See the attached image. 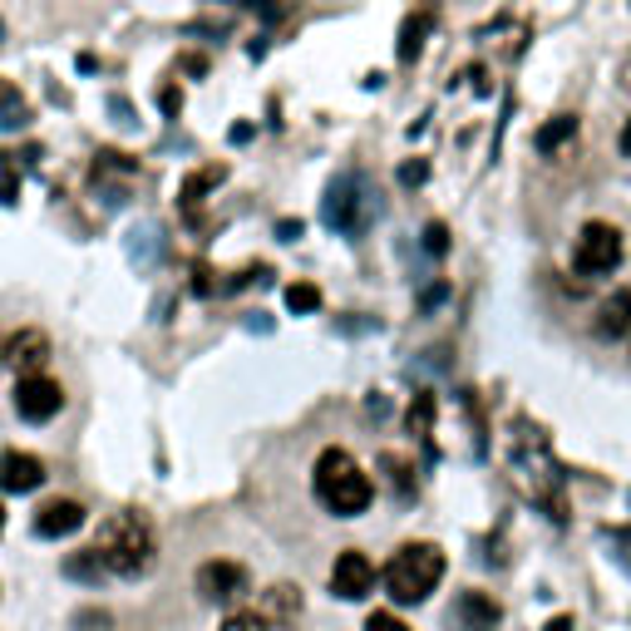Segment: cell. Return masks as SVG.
I'll list each match as a JSON object with an SVG mask.
<instances>
[{
    "instance_id": "7c38bea8",
    "label": "cell",
    "mask_w": 631,
    "mask_h": 631,
    "mask_svg": "<svg viewBox=\"0 0 631 631\" xmlns=\"http://www.w3.org/2000/svg\"><path fill=\"white\" fill-rule=\"evenodd\" d=\"M449 622H454L459 631H499L503 607L493 602L489 592H459V602H454V612H449Z\"/></svg>"
},
{
    "instance_id": "4dcf8cb0",
    "label": "cell",
    "mask_w": 631,
    "mask_h": 631,
    "mask_svg": "<svg viewBox=\"0 0 631 631\" xmlns=\"http://www.w3.org/2000/svg\"><path fill=\"white\" fill-rule=\"evenodd\" d=\"M0 533H6V509H0Z\"/></svg>"
},
{
    "instance_id": "4316f807",
    "label": "cell",
    "mask_w": 631,
    "mask_h": 631,
    "mask_svg": "<svg viewBox=\"0 0 631 631\" xmlns=\"http://www.w3.org/2000/svg\"><path fill=\"white\" fill-rule=\"evenodd\" d=\"M617 149H622V153H627V158H631V119H627V124H622V139H617Z\"/></svg>"
},
{
    "instance_id": "5b68a950",
    "label": "cell",
    "mask_w": 631,
    "mask_h": 631,
    "mask_svg": "<svg viewBox=\"0 0 631 631\" xmlns=\"http://www.w3.org/2000/svg\"><path fill=\"white\" fill-rule=\"evenodd\" d=\"M375 213H381V197H375V183L365 173H341L331 188H325L321 223L335 227V233L361 237L365 227L375 223Z\"/></svg>"
},
{
    "instance_id": "ba28073f",
    "label": "cell",
    "mask_w": 631,
    "mask_h": 631,
    "mask_svg": "<svg viewBox=\"0 0 631 631\" xmlns=\"http://www.w3.org/2000/svg\"><path fill=\"white\" fill-rule=\"evenodd\" d=\"M60 409H65V385L50 381V375H25V381L15 385V415L25 419V425H45Z\"/></svg>"
},
{
    "instance_id": "30bf717a",
    "label": "cell",
    "mask_w": 631,
    "mask_h": 631,
    "mask_svg": "<svg viewBox=\"0 0 631 631\" xmlns=\"http://www.w3.org/2000/svg\"><path fill=\"white\" fill-rule=\"evenodd\" d=\"M45 361H50V335L45 331H15L6 341V365L25 381V375H45Z\"/></svg>"
},
{
    "instance_id": "f1b7e54d",
    "label": "cell",
    "mask_w": 631,
    "mask_h": 631,
    "mask_svg": "<svg viewBox=\"0 0 631 631\" xmlns=\"http://www.w3.org/2000/svg\"><path fill=\"white\" fill-rule=\"evenodd\" d=\"M622 89L631 94V60H627V65H622Z\"/></svg>"
},
{
    "instance_id": "603a6c76",
    "label": "cell",
    "mask_w": 631,
    "mask_h": 631,
    "mask_svg": "<svg viewBox=\"0 0 631 631\" xmlns=\"http://www.w3.org/2000/svg\"><path fill=\"white\" fill-rule=\"evenodd\" d=\"M365 631H409V622H399L395 612H371L365 617Z\"/></svg>"
},
{
    "instance_id": "44dd1931",
    "label": "cell",
    "mask_w": 631,
    "mask_h": 631,
    "mask_svg": "<svg viewBox=\"0 0 631 631\" xmlns=\"http://www.w3.org/2000/svg\"><path fill=\"white\" fill-rule=\"evenodd\" d=\"M217 631H271V627H267V617L261 612H233Z\"/></svg>"
},
{
    "instance_id": "4fadbf2b",
    "label": "cell",
    "mask_w": 631,
    "mask_h": 631,
    "mask_svg": "<svg viewBox=\"0 0 631 631\" xmlns=\"http://www.w3.org/2000/svg\"><path fill=\"white\" fill-rule=\"evenodd\" d=\"M84 503L75 499H50L45 509L35 513V538H69V533H79L84 528Z\"/></svg>"
},
{
    "instance_id": "f546056e",
    "label": "cell",
    "mask_w": 631,
    "mask_h": 631,
    "mask_svg": "<svg viewBox=\"0 0 631 631\" xmlns=\"http://www.w3.org/2000/svg\"><path fill=\"white\" fill-rule=\"evenodd\" d=\"M0 365H6V341H0Z\"/></svg>"
},
{
    "instance_id": "52a82bcc",
    "label": "cell",
    "mask_w": 631,
    "mask_h": 631,
    "mask_svg": "<svg viewBox=\"0 0 631 631\" xmlns=\"http://www.w3.org/2000/svg\"><path fill=\"white\" fill-rule=\"evenodd\" d=\"M247 567L233 563V557H213V563H203L193 573V587L203 592V602H217V607H233L242 602V592H247Z\"/></svg>"
},
{
    "instance_id": "7402d4cb",
    "label": "cell",
    "mask_w": 631,
    "mask_h": 631,
    "mask_svg": "<svg viewBox=\"0 0 631 631\" xmlns=\"http://www.w3.org/2000/svg\"><path fill=\"white\" fill-rule=\"evenodd\" d=\"M425 252H429V257H445V252H449V227L445 223L425 227Z\"/></svg>"
},
{
    "instance_id": "ffe728a7",
    "label": "cell",
    "mask_w": 631,
    "mask_h": 631,
    "mask_svg": "<svg viewBox=\"0 0 631 631\" xmlns=\"http://www.w3.org/2000/svg\"><path fill=\"white\" fill-rule=\"evenodd\" d=\"M65 577H79V582H104V567H99V557L89 553H79V557H65Z\"/></svg>"
},
{
    "instance_id": "7a4b0ae2",
    "label": "cell",
    "mask_w": 631,
    "mask_h": 631,
    "mask_svg": "<svg viewBox=\"0 0 631 631\" xmlns=\"http://www.w3.org/2000/svg\"><path fill=\"white\" fill-rule=\"evenodd\" d=\"M316 499H321L325 513H335V518H361L375 503V483L345 449H325V454L316 459Z\"/></svg>"
},
{
    "instance_id": "8992f818",
    "label": "cell",
    "mask_w": 631,
    "mask_h": 631,
    "mask_svg": "<svg viewBox=\"0 0 631 631\" xmlns=\"http://www.w3.org/2000/svg\"><path fill=\"white\" fill-rule=\"evenodd\" d=\"M622 267V233L612 223H582L573 247V271L577 277H612Z\"/></svg>"
},
{
    "instance_id": "9a60e30c",
    "label": "cell",
    "mask_w": 631,
    "mask_h": 631,
    "mask_svg": "<svg viewBox=\"0 0 631 631\" xmlns=\"http://www.w3.org/2000/svg\"><path fill=\"white\" fill-rule=\"evenodd\" d=\"M223 178H227V168H223V163H213V168H203V173H193V178H188V183H183V207L203 203V197L213 193V188L223 183Z\"/></svg>"
},
{
    "instance_id": "d6986e66",
    "label": "cell",
    "mask_w": 631,
    "mask_h": 631,
    "mask_svg": "<svg viewBox=\"0 0 631 631\" xmlns=\"http://www.w3.org/2000/svg\"><path fill=\"white\" fill-rule=\"evenodd\" d=\"M316 307H321V291H316L311 281H291V287H287V311L291 316H307Z\"/></svg>"
},
{
    "instance_id": "3957f363",
    "label": "cell",
    "mask_w": 631,
    "mask_h": 631,
    "mask_svg": "<svg viewBox=\"0 0 631 631\" xmlns=\"http://www.w3.org/2000/svg\"><path fill=\"white\" fill-rule=\"evenodd\" d=\"M509 469H513V479L523 483V493H528L533 503H543V509H548V518H557V523L567 518V513H563V473H557L548 445L538 439V429L518 425L513 449H509Z\"/></svg>"
},
{
    "instance_id": "6da1fadb",
    "label": "cell",
    "mask_w": 631,
    "mask_h": 631,
    "mask_svg": "<svg viewBox=\"0 0 631 631\" xmlns=\"http://www.w3.org/2000/svg\"><path fill=\"white\" fill-rule=\"evenodd\" d=\"M94 557H99L104 577H143L158 557V533L143 513H114L94 538Z\"/></svg>"
},
{
    "instance_id": "ac0fdd59",
    "label": "cell",
    "mask_w": 631,
    "mask_h": 631,
    "mask_svg": "<svg viewBox=\"0 0 631 631\" xmlns=\"http://www.w3.org/2000/svg\"><path fill=\"white\" fill-rule=\"evenodd\" d=\"M429 419H435V395L419 391V395H415V405H409V415H405L409 435H415V439H429Z\"/></svg>"
},
{
    "instance_id": "9c48e42d",
    "label": "cell",
    "mask_w": 631,
    "mask_h": 631,
    "mask_svg": "<svg viewBox=\"0 0 631 631\" xmlns=\"http://www.w3.org/2000/svg\"><path fill=\"white\" fill-rule=\"evenodd\" d=\"M331 592L341 597V602H361V597H371L375 592V563L361 548H345L331 567Z\"/></svg>"
},
{
    "instance_id": "e0dca14e",
    "label": "cell",
    "mask_w": 631,
    "mask_h": 631,
    "mask_svg": "<svg viewBox=\"0 0 631 631\" xmlns=\"http://www.w3.org/2000/svg\"><path fill=\"white\" fill-rule=\"evenodd\" d=\"M425 35H429V15H409L405 30H399V60H419V50H425Z\"/></svg>"
},
{
    "instance_id": "484cf974",
    "label": "cell",
    "mask_w": 631,
    "mask_h": 631,
    "mask_svg": "<svg viewBox=\"0 0 631 631\" xmlns=\"http://www.w3.org/2000/svg\"><path fill=\"white\" fill-rule=\"evenodd\" d=\"M0 104H10V114H15V119H25V104H20V94L10 89V84H0Z\"/></svg>"
},
{
    "instance_id": "cb8c5ba5",
    "label": "cell",
    "mask_w": 631,
    "mask_h": 631,
    "mask_svg": "<svg viewBox=\"0 0 631 631\" xmlns=\"http://www.w3.org/2000/svg\"><path fill=\"white\" fill-rule=\"evenodd\" d=\"M75 627H79V631H109L114 622H109V612H79Z\"/></svg>"
},
{
    "instance_id": "83f0119b",
    "label": "cell",
    "mask_w": 631,
    "mask_h": 631,
    "mask_svg": "<svg viewBox=\"0 0 631 631\" xmlns=\"http://www.w3.org/2000/svg\"><path fill=\"white\" fill-rule=\"evenodd\" d=\"M548 631H573V617H553Z\"/></svg>"
},
{
    "instance_id": "d4e9b609",
    "label": "cell",
    "mask_w": 631,
    "mask_h": 631,
    "mask_svg": "<svg viewBox=\"0 0 631 631\" xmlns=\"http://www.w3.org/2000/svg\"><path fill=\"white\" fill-rule=\"evenodd\" d=\"M399 178H405L409 188H419V183H425V178H429V163H419V158H415V163H405V168H399Z\"/></svg>"
},
{
    "instance_id": "5bb4252c",
    "label": "cell",
    "mask_w": 631,
    "mask_h": 631,
    "mask_svg": "<svg viewBox=\"0 0 631 631\" xmlns=\"http://www.w3.org/2000/svg\"><path fill=\"white\" fill-rule=\"evenodd\" d=\"M597 335H602V341H622V335H631V287L612 291V297L597 307Z\"/></svg>"
},
{
    "instance_id": "2e32d148",
    "label": "cell",
    "mask_w": 631,
    "mask_h": 631,
    "mask_svg": "<svg viewBox=\"0 0 631 631\" xmlns=\"http://www.w3.org/2000/svg\"><path fill=\"white\" fill-rule=\"evenodd\" d=\"M567 139H577V119H573V114H557L553 124H543V129H538V149L543 153H557Z\"/></svg>"
},
{
    "instance_id": "8fae6325",
    "label": "cell",
    "mask_w": 631,
    "mask_h": 631,
    "mask_svg": "<svg viewBox=\"0 0 631 631\" xmlns=\"http://www.w3.org/2000/svg\"><path fill=\"white\" fill-rule=\"evenodd\" d=\"M45 483V464L40 454H25V449H0V489L6 493H30Z\"/></svg>"
},
{
    "instance_id": "277c9868",
    "label": "cell",
    "mask_w": 631,
    "mask_h": 631,
    "mask_svg": "<svg viewBox=\"0 0 631 631\" xmlns=\"http://www.w3.org/2000/svg\"><path fill=\"white\" fill-rule=\"evenodd\" d=\"M445 582V553L435 543H405L391 563H385V592L399 607H419L435 587Z\"/></svg>"
}]
</instances>
